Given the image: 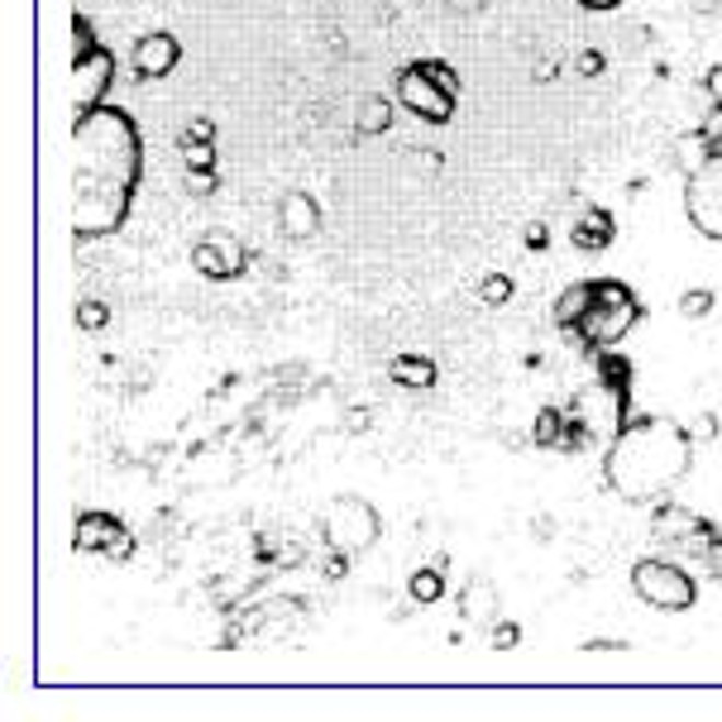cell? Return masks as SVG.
Listing matches in <instances>:
<instances>
[{
	"label": "cell",
	"mask_w": 722,
	"mask_h": 722,
	"mask_svg": "<svg viewBox=\"0 0 722 722\" xmlns=\"http://www.w3.org/2000/svg\"><path fill=\"white\" fill-rule=\"evenodd\" d=\"M144 177V135L121 106L72 121V234L101 240L125 226Z\"/></svg>",
	"instance_id": "6da1fadb"
},
{
	"label": "cell",
	"mask_w": 722,
	"mask_h": 722,
	"mask_svg": "<svg viewBox=\"0 0 722 722\" xmlns=\"http://www.w3.org/2000/svg\"><path fill=\"white\" fill-rule=\"evenodd\" d=\"M694 469V436L669 416H637L603 450V479L622 503H665Z\"/></svg>",
	"instance_id": "7a4b0ae2"
},
{
	"label": "cell",
	"mask_w": 722,
	"mask_h": 722,
	"mask_svg": "<svg viewBox=\"0 0 722 722\" xmlns=\"http://www.w3.org/2000/svg\"><path fill=\"white\" fill-rule=\"evenodd\" d=\"M459 101V77L440 58H416L398 72V106L426 125H445Z\"/></svg>",
	"instance_id": "3957f363"
},
{
	"label": "cell",
	"mask_w": 722,
	"mask_h": 722,
	"mask_svg": "<svg viewBox=\"0 0 722 722\" xmlns=\"http://www.w3.org/2000/svg\"><path fill=\"white\" fill-rule=\"evenodd\" d=\"M641 321V297L617 278H594V297H588L584 321L574 325V335L588 349H612L632 325Z\"/></svg>",
	"instance_id": "277c9868"
},
{
	"label": "cell",
	"mask_w": 722,
	"mask_h": 722,
	"mask_svg": "<svg viewBox=\"0 0 722 722\" xmlns=\"http://www.w3.org/2000/svg\"><path fill=\"white\" fill-rule=\"evenodd\" d=\"M72 115H87L106 101L111 77H115V58L106 44H96V34L87 30V15H72Z\"/></svg>",
	"instance_id": "5b68a950"
},
{
	"label": "cell",
	"mask_w": 722,
	"mask_h": 722,
	"mask_svg": "<svg viewBox=\"0 0 722 722\" xmlns=\"http://www.w3.org/2000/svg\"><path fill=\"white\" fill-rule=\"evenodd\" d=\"M632 594L646 603V608H661V612H689L699 603V584L694 574H685L675 560L665 555H646L632 564Z\"/></svg>",
	"instance_id": "8992f818"
},
{
	"label": "cell",
	"mask_w": 722,
	"mask_h": 722,
	"mask_svg": "<svg viewBox=\"0 0 722 722\" xmlns=\"http://www.w3.org/2000/svg\"><path fill=\"white\" fill-rule=\"evenodd\" d=\"M378 531H383V522H378V512L369 497H335L331 507H325L321 517V541L340 550V555H364V550L378 546Z\"/></svg>",
	"instance_id": "52a82bcc"
},
{
	"label": "cell",
	"mask_w": 722,
	"mask_h": 722,
	"mask_svg": "<svg viewBox=\"0 0 722 722\" xmlns=\"http://www.w3.org/2000/svg\"><path fill=\"white\" fill-rule=\"evenodd\" d=\"M685 216L703 240L722 244V144L685 177Z\"/></svg>",
	"instance_id": "ba28073f"
},
{
	"label": "cell",
	"mask_w": 722,
	"mask_h": 722,
	"mask_svg": "<svg viewBox=\"0 0 722 722\" xmlns=\"http://www.w3.org/2000/svg\"><path fill=\"white\" fill-rule=\"evenodd\" d=\"M77 550H101V555L125 560L135 550V541H129L125 522H115L111 512H82L77 517Z\"/></svg>",
	"instance_id": "9c48e42d"
},
{
	"label": "cell",
	"mask_w": 722,
	"mask_h": 722,
	"mask_svg": "<svg viewBox=\"0 0 722 722\" xmlns=\"http://www.w3.org/2000/svg\"><path fill=\"white\" fill-rule=\"evenodd\" d=\"M182 62V44L173 34H163V30H153V34H144L135 48H129V68H135L139 82H159V77H168Z\"/></svg>",
	"instance_id": "30bf717a"
},
{
	"label": "cell",
	"mask_w": 722,
	"mask_h": 722,
	"mask_svg": "<svg viewBox=\"0 0 722 722\" xmlns=\"http://www.w3.org/2000/svg\"><path fill=\"white\" fill-rule=\"evenodd\" d=\"M192 268L202 273V278H216V283L240 278L244 273V244L230 240V234H211V240L192 244Z\"/></svg>",
	"instance_id": "8fae6325"
},
{
	"label": "cell",
	"mask_w": 722,
	"mask_h": 722,
	"mask_svg": "<svg viewBox=\"0 0 722 722\" xmlns=\"http://www.w3.org/2000/svg\"><path fill=\"white\" fill-rule=\"evenodd\" d=\"M321 202L311 192H287L278 202V230L287 240H317L321 234Z\"/></svg>",
	"instance_id": "7c38bea8"
},
{
	"label": "cell",
	"mask_w": 722,
	"mask_h": 722,
	"mask_svg": "<svg viewBox=\"0 0 722 722\" xmlns=\"http://www.w3.org/2000/svg\"><path fill=\"white\" fill-rule=\"evenodd\" d=\"M459 617L469 627H493L503 617V598H497V584L489 574H474V580L459 588Z\"/></svg>",
	"instance_id": "4fadbf2b"
},
{
	"label": "cell",
	"mask_w": 722,
	"mask_h": 722,
	"mask_svg": "<svg viewBox=\"0 0 722 722\" xmlns=\"http://www.w3.org/2000/svg\"><path fill=\"white\" fill-rule=\"evenodd\" d=\"M612 216L603 211V206H588V211L574 220V230H570V244L574 249H584V254H598V249H608L612 244Z\"/></svg>",
	"instance_id": "5bb4252c"
},
{
	"label": "cell",
	"mask_w": 722,
	"mask_h": 722,
	"mask_svg": "<svg viewBox=\"0 0 722 722\" xmlns=\"http://www.w3.org/2000/svg\"><path fill=\"white\" fill-rule=\"evenodd\" d=\"M392 129V101L388 96H364L359 111H354V135L374 139V135H388Z\"/></svg>",
	"instance_id": "9a60e30c"
},
{
	"label": "cell",
	"mask_w": 722,
	"mask_h": 722,
	"mask_svg": "<svg viewBox=\"0 0 722 722\" xmlns=\"http://www.w3.org/2000/svg\"><path fill=\"white\" fill-rule=\"evenodd\" d=\"M388 374L398 378L402 388H431L440 378V369L426 359V354H398V359L388 364Z\"/></svg>",
	"instance_id": "2e32d148"
},
{
	"label": "cell",
	"mask_w": 722,
	"mask_h": 722,
	"mask_svg": "<svg viewBox=\"0 0 722 722\" xmlns=\"http://www.w3.org/2000/svg\"><path fill=\"white\" fill-rule=\"evenodd\" d=\"M588 297H594V283H574V287H564L560 301H555V325H560V331H574V325L584 321Z\"/></svg>",
	"instance_id": "e0dca14e"
},
{
	"label": "cell",
	"mask_w": 722,
	"mask_h": 722,
	"mask_svg": "<svg viewBox=\"0 0 722 722\" xmlns=\"http://www.w3.org/2000/svg\"><path fill=\"white\" fill-rule=\"evenodd\" d=\"M440 564H445V560H440ZM440 564H426V570H416V574H412L406 594H412L416 603H440V594H445V574H440Z\"/></svg>",
	"instance_id": "ac0fdd59"
},
{
	"label": "cell",
	"mask_w": 722,
	"mask_h": 722,
	"mask_svg": "<svg viewBox=\"0 0 722 722\" xmlns=\"http://www.w3.org/2000/svg\"><path fill=\"white\" fill-rule=\"evenodd\" d=\"M675 307L685 321H703L708 311H713V293H708V287H689V293H679Z\"/></svg>",
	"instance_id": "d6986e66"
},
{
	"label": "cell",
	"mask_w": 722,
	"mask_h": 722,
	"mask_svg": "<svg viewBox=\"0 0 722 722\" xmlns=\"http://www.w3.org/2000/svg\"><path fill=\"white\" fill-rule=\"evenodd\" d=\"M479 301H483V307H507V301H512V278H507V273H489V278L479 283Z\"/></svg>",
	"instance_id": "ffe728a7"
},
{
	"label": "cell",
	"mask_w": 722,
	"mask_h": 722,
	"mask_svg": "<svg viewBox=\"0 0 722 722\" xmlns=\"http://www.w3.org/2000/svg\"><path fill=\"white\" fill-rule=\"evenodd\" d=\"M560 431H564V416L546 406V412L536 416V445H560Z\"/></svg>",
	"instance_id": "44dd1931"
},
{
	"label": "cell",
	"mask_w": 722,
	"mask_h": 722,
	"mask_svg": "<svg viewBox=\"0 0 722 722\" xmlns=\"http://www.w3.org/2000/svg\"><path fill=\"white\" fill-rule=\"evenodd\" d=\"M182 153H187V168H196V173H202V168H211V139H187L182 135Z\"/></svg>",
	"instance_id": "7402d4cb"
},
{
	"label": "cell",
	"mask_w": 722,
	"mask_h": 722,
	"mask_svg": "<svg viewBox=\"0 0 722 722\" xmlns=\"http://www.w3.org/2000/svg\"><path fill=\"white\" fill-rule=\"evenodd\" d=\"M489 641H493V651H512L522 641V627L507 622V617H497V622L489 627Z\"/></svg>",
	"instance_id": "603a6c76"
},
{
	"label": "cell",
	"mask_w": 722,
	"mask_h": 722,
	"mask_svg": "<svg viewBox=\"0 0 722 722\" xmlns=\"http://www.w3.org/2000/svg\"><path fill=\"white\" fill-rule=\"evenodd\" d=\"M106 321H111V311L101 307V301H82V307H77V325H82V331H101Z\"/></svg>",
	"instance_id": "cb8c5ba5"
},
{
	"label": "cell",
	"mask_w": 722,
	"mask_h": 722,
	"mask_svg": "<svg viewBox=\"0 0 722 722\" xmlns=\"http://www.w3.org/2000/svg\"><path fill=\"white\" fill-rule=\"evenodd\" d=\"M703 91H708V101L722 111V62L718 68H708V77H703Z\"/></svg>",
	"instance_id": "d4e9b609"
},
{
	"label": "cell",
	"mask_w": 722,
	"mask_h": 722,
	"mask_svg": "<svg viewBox=\"0 0 722 722\" xmlns=\"http://www.w3.org/2000/svg\"><path fill=\"white\" fill-rule=\"evenodd\" d=\"M187 187H192L196 196H206V192L216 187V173H211V168H206V173H196V168H187Z\"/></svg>",
	"instance_id": "484cf974"
},
{
	"label": "cell",
	"mask_w": 722,
	"mask_h": 722,
	"mask_svg": "<svg viewBox=\"0 0 722 722\" xmlns=\"http://www.w3.org/2000/svg\"><path fill=\"white\" fill-rule=\"evenodd\" d=\"M632 646H627V641H588L584 646V655H627Z\"/></svg>",
	"instance_id": "4316f807"
},
{
	"label": "cell",
	"mask_w": 722,
	"mask_h": 722,
	"mask_svg": "<svg viewBox=\"0 0 722 722\" xmlns=\"http://www.w3.org/2000/svg\"><path fill=\"white\" fill-rule=\"evenodd\" d=\"M187 139H216V125L211 121H192L187 125Z\"/></svg>",
	"instance_id": "83f0119b"
},
{
	"label": "cell",
	"mask_w": 722,
	"mask_h": 722,
	"mask_svg": "<svg viewBox=\"0 0 722 722\" xmlns=\"http://www.w3.org/2000/svg\"><path fill=\"white\" fill-rule=\"evenodd\" d=\"M450 10H459V15H469V10H479V5H489V0H445Z\"/></svg>",
	"instance_id": "f1b7e54d"
},
{
	"label": "cell",
	"mask_w": 722,
	"mask_h": 722,
	"mask_svg": "<svg viewBox=\"0 0 722 722\" xmlns=\"http://www.w3.org/2000/svg\"><path fill=\"white\" fill-rule=\"evenodd\" d=\"M580 5H584V10H617L622 0H580Z\"/></svg>",
	"instance_id": "f546056e"
}]
</instances>
